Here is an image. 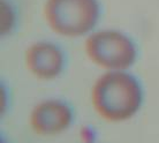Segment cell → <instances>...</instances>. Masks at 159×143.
I'll use <instances>...</instances> for the list:
<instances>
[{"instance_id":"cell-3","label":"cell","mask_w":159,"mask_h":143,"mask_svg":"<svg viewBox=\"0 0 159 143\" xmlns=\"http://www.w3.org/2000/svg\"><path fill=\"white\" fill-rule=\"evenodd\" d=\"M84 52L89 61L104 72L128 71L137 60L134 40L116 29L93 30L85 37Z\"/></svg>"},{"instance_id":"cell-4","label":"cell","mask_w":159,"mask_h":143,"mask_svg":"<svg viewBox=\"0 0 159 143\" xmlns=\"http://www.w3.org/2000/svg\"><path fill=\"white\" fill-rule=\"evenodd\" d=\"M74 121L70 105L59 98L38 102L29 114V126L38 136H58L68 131Z\"/></svg>"},{"instance_id":"cell-1","label":"cell","mask_w":159,"mask_h":143,"mask_svg":"<svg viewBox=\"0 0 159 143\" xmlns=\"http://www.w3.org/2000/svg\"><path fill=\"white\" fill-rule=\"evenodd\" d=\"M143 99V88L128 71L104 72L90 91L93 111L108 122H125L134 118Z\"/></svg>"},{"instance_id":"cell-2","label":"cell","mask_w":159,"mask_h":143,"mask_svg":"<svg viewBox=\"0 0 159 143\" xmlns=\"http://www.w3.org/2000/svg\"><path fill=\"white\" fill-rule=\"evenodd\" d=\"M44 20L56 35L65 38L87 37L100 19L98 0H45Z\"/></svg>"},{"instance_id":"cell-5","label":"cell","mask_w":159,"mask_h":143,"mask_svg":"<svg viewBox=\"0 0 159 143\" xmlns=\"http://www.w3.org/2000/svg\"><path fill=\"white\" fill-rule=\"evenodd\" d=\"M24 65L34 77L40 81L58 79L65 69L62 48L50 40H37L24 51Z\"/></svg>"},{"instance_id":"cell-6","label":"cell","mask_w":159,"mask_h":143,"mask_svg":"<svg viewBox=\"0 0 159 143\" xmlns=\"http://www.w3.org/2000/svg\"><path fill=\"white\" fill-rule=\"evenodd\" d=\"M16 23V13L8 0H1L0 5V31L1 35L11 34Z\"/></svg>"}]
</instances>
